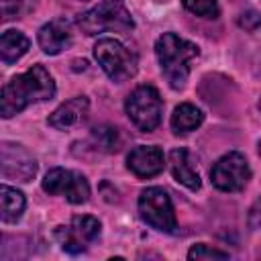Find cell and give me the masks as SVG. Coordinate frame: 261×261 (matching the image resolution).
<instances>
[{"instance_id":"277c9868","label":"cell","mask_w":261,"mask_h":261,"mask_svg":"<svg viewBox=\"0 0 261 261\" xmlns=\"http://www.w3.org/2000/svg\"><path fill=\"white\" fill-rule=\"evenodd\" d=\"M94 57L104 69V73L116 84L130 80L139 69L137 55L130 49H126L120 41L110 37L98 39V43L94 45Z\"/></svg>"},{"instance_id":"d6986e66","label":"cell","mask_w":261,"mask_h":261,"mask_svg":"<svg viewBox=\"0 0 261 261\" xmlns=\"http://www.w3.org/2000/svg\"><path fill=\"white\" fill-rule=\"evenodd\" d=\"M94 137L98 141V145L106 151H116L118 149V135H116V128L112 126H100V128H94Z\"/></svg>"},{"instance_id":"30bf717a","label":"cell","mask_w":261,"mask_h":261,"mask_svg":"<svg viewBox=\"0 0 261 261\" xmlns=\"http://www.w3.org/2000/svg\"><path fill=\"white\" fill-rule=\"evenodd\" d=\"M0 153H2V175L6 179L31 181L35 177L37 161L24 147L14 143H2Z\"/></svg>"},{"instance_id":"3957f363","label":"cell","mask_w":261,"mask_h":261,"mask_svg":"<svg viewBox=\"0 0 261 261\" xmlns=\"http://www.w3.org/2000/svg\"><path fill=\"white\" fill-rule=\"evenodd\" d=\"M77 24L86 35H100L114 31L128 33L135 29V20L122 0H102L92 10L80 14Z\"/></svg>"},{"instance_id":"7a4b0ae2","label":"cell","mask_w":261,"mask_h":261,"mask_svg":"<svg viewBox=\"0 0 261 261\" xmlns=\"http://www.w3.org/2000/svg\"><path fill=\"white\" fill-rule=\"evenodd\" d=\"M155 53L169 86L173 90H181L190 75V61L200 53L198 45L173 33H163L155 43Z\"/></svg>"},{"instance_id":"5bb4252c","label":"cell","mask_w":261,"mask_h":261,"mask_svg":"<svg viewBox=\"0 0 261 261\" xmlns=\"http://www.w3.org/2000/svg\"><path fill=\"white\" fill-rule=\"evenodd\" d=\"M69 41H71V35H69V24L65 20H51L43 24L39 31V45L49 55L61 53L69 45Z\"/></svg>"},{"instance_id":"ffe728a7","label":"cell","mask_w":261,"mask_h":261,"mask_svg":"<svg viewBox=\"0 0 261 261\" xmlns=\"http://www.w3.org/2000/svg\"><path fill=\"white\" fill-rule=\"evenodd\" d=\"M188 259H228V253L218 251V249H210L208 245L200 243L188 251Z\"/></svg>"},{"instance_id":"9c48e42d","label":"cell","mask_w":261,"mask_h":261,"mask_svg":"<svg viewBox=\"0 0 261 261\" xmlns=\"http://www.w3.org/2000/svg\"><path fill=\"white\" fill-rule=\"evenodd\" d=\"M43 190L53 196H65L71 204H84L90 196V186L82 173L55 167L43 179Z\"/></svg>"},{"instance_id":"9a60e30c","label":"cell","mask_w":261,"mask_h":261,"mask_svg":"<svg viewBox=\"0 0 261 261\" xmlns=\"http://www.w3.org/2000/svg\"><path fill=\"white\" fill-rule=\"evenodd\" d=\"M29 39L20 31H6L0 39V55L6 65L16 63L27 51H29Z\"/></svg>"},{"instance_id":"52a82bcc","label":"cell","mask_w":261,"mask_h":261,"mask_svg":"<svg viewBox=\"0 0 261 261\" xmlns=\"http://www.w3.org/2000/svg\"><path fill=\"white\" fill-rule=\"evenodd\" d=\"M212 184L222 190V192H239L247 186V181L251 179V169L249 163L245 159V155L232 151L224 157H220L212 171H210Z\"/></svg>"},{"instance_id":"ba28073f","label":"cell","mask_w":261,"mask_h":261,"mask_svg":"<svg viewBox=\"0 0 261 261\" xmlns=\"http://www.w3.org/2000/svg\"><path fill=\"white\" fill-rule=\"evenodd\" d=\"M98 234H100V222L98 218L88 216V214H77L71 218L69 226L55 228V239L59 241L61 249L71 255L82 253L88 247V243L98 239Z\"/></svg>"},{"instance_id":"603a6c76","label":"cell","mask_w":261,"mask_h":261,"mask_svg":"<svg viewBox=\"0 0 261 261\" xmlns=\"http://www.w3.org/2000/svg\"><path fill=\"white\" fill-rule=\"evenodd\" d=\"M259 155H261V141H259Z\"/></svg>"},{"instance_id":"8992f818","label":"cell","mask_w":261,"mask_h":261,"mask_svg":"<svg viewBox=\"0 0 261 261\" xmlns=\"http://www.w3.org/2000/svg\"><path fill=\"white\" fill-rule=\"evenodd\" d=\"M139 212L147 224L161 232H173L175 212L173 204L163 188H147L139 196Z\"/></svg>"},{"instance_id":"7c38bea8","label":"cell","mask_w":261,"mask_h":261,"mask_svg":"<svg viewBox=\"0 0 261 261\" xmlns=\"http://www.w3.org/2000/svg\"><path fill=\"white\" fill-rule=\"evenodd\" d=\"M90 102L86 96H75L71 100H67L65 104H61L51 116H49V124L57 130H69L71 126H75L77 122H82L88 114Z\"/></svg>"},{"instance_id":"4fadbf2b","label":"cell","mask_w":261,"mask_h":261,"mask_svg":"<svg viewBox=\"0 0 261 261\" xmlns=\"http://www.w3.org/2000/svg\"><path fill=\"white\" fill-rule=\"evenodd\" d=\"M169 169H171V175L175 177V181H179L181 186H186L188 190H200L202 181H200V175L190 159V153L186 149H173L169 153Z\"/></svg>"},{"instance_id":"ac0fdd59","label":"cell","mask_w":261,"mask_h":261,"mask_svg":"<svg viewBox=\"0 0 261 261\" xmlns=\"http://www.w3.org/2000/svg\"><path fill=\"white\" fill-rule=\"evenodd\" d=\"M181 2L196 16H204V18H216L218 16V2L216 0H181Z\"/></svg>"},{"instance_id":"8fae6325","label":"cell","mask_w":261,"mask_h":261,"mask_svg":"<svg viewBox=\"0 0 261 261\" xmlns=\"http://www.w3.org/2000/svg\"><path fill=\"white\" fill-rule=\"evenodd\" d=\"M126 165L137 177H153L163 171V151L159 147H135L126 157Z\"/></svg>"},{"instance_id":"e0dca14e","label":"cell","mask_w":261,"mask_h":261,"mask_svg":"<svg viewBox=\"0 0 261 261\" xmlns=\"http://www.w3.org/2000/svg\"><path fill=\"white\" fill-rule=\"evenodd\" d=\"M0 198H2V214H0L2 222H16L24 212V204H27L24 196L18 190L4 184L0 188Z\"/></svg>"},{"instance_id":"cb8c5ba5","label":"cell","mask_w":261,"mask_h":261,"mask_svg":"<svg viewBox=\"0 0 261 261\" xmlns=\"http://www.w3.org/2000/svg\"><path fill=\"white\" fill-rule=\"evenodd\" d=\"M259 108H261V102H259Z\"/></svg>"},{"instance_id":"6da1fadb","label":"cell","mask_w":261,"mask_h":261,"mask_svg":"<svg viewBox=\"0 0 261 261\" xmlns=\"http://www.w3.org/2000/svg\"><path fill=\"white\" fill-rule=\"evenodd\" d=\"M55 94V82L43 65H33L20 75H14L4 88L0 98V112L10 118L33 102L49 100Z\"/></svg>"},{"instance_id":"2e32d148","label":"cell","mask_w":261,"mask_h":261,"mask_svg":"<svg viewBox=\"0 0 261 261\" xmlns=\"http://www.w3.org/2000/svg\"><path fill=\"white\" fill-rule=\"evenodd\" d=\"M204 120V114L200 108H196L194 104H179L173 114H171V128L173 133L177 135H184V133H190V130H196Z\"/></svg>"},{"instance_id":"5b68a950","label":"cell","mask_w":261,"mask_h":261,"mask_svg":"<svg viewBox=\"0 0 261 261\" xmlns=\"http://www.w3.org/2000/svg\"><path fill=\"white\" fill-rule=\"evenodd\" d=\"M124 110H126L130 122L139 130L151 133L161 122L163 102H161L159 92L153 86H139L137 90H133L128 94V98L124 102Z\"/></svg>"},{"instance_id":"44dd1931","label":"cell","mask_w":261,"mask_h":261,"mask_svg":"<svg viewBox=\"0 0 261 261\" xmlns=\"http://www.w3.org/2000/svg\"><path fill=\"white\" fill-rule=\"evenodd\" d=\"M239 24H241L243 29H247V31H255L257 27H261V14L255 12V10H249V12H245V14L239 18Z\"/></svg>"},{"instance_id":"7402d4cb","label":"cell","mask_w":261,"mask_h":261,"mask_svg":"<svg viewBox=\"0 0 261 261\" xmlns=\"http://www.w3.org/2000/svg\"><path fill=\"white\" fill-rule=\"evenodd\" d=\"M251 224L253 226H261V198L255 202V206L251 208Z\"/></svg>"}]
</instances>
